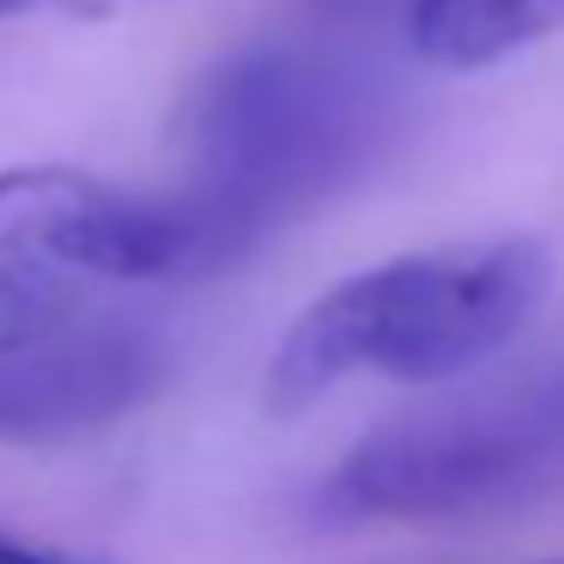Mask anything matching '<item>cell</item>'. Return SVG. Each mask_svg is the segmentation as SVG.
<instances>
[{
    "instance_id": "4",
    "label": "cell",
    "mask_w": 564,
    "mask_h": 564,
    "mask_svg": "<svg viewBox=\"0 0 564 564\" xmlns=\"http://www.w3.org/2000/svg\"><path fill=\"white\" fill-rule=\"evenodd\" d=\"M546 249L534 237H498L474 249H431L413 268L382 377L394 382H449L510 346L546 297Z\"/></svg>"
},
{
    "instance_id": "13",
    "label": "cell",
    "mask_w": 564,
    "mask_h": 564,
    "mask_svg": "<svg viewBox=\"0 0 564 564\" xmlns=\"http://www.w3.org/2000/svg\"><path fill=\"white\" fill-rule=\"evenodd\" d=\"M558 564H564V558H558Z\"/></svg>"
},
{
    "instance_id": "9",
    "label": "cell",
    "mask_w": 564,
    "mask_h": 564,
    "mask_svg": "<svg viewBox=\"0 0 564 564\" xmlns=\"http://www.w3.org/2000/svg\"><path fill=\"white\" fill-rule=\"evenodd\" d=\"M0 564H104V558H91V552H67V546H50V540H31V534L0 528Z\"/></svg>"
},
{
    "instance_id": "5",
    "label": "cell",
    "mask_w": 564,
    "mask_h": 564,
    "mask_svg": "<svg viewBox=\"0 0 564 564\" xmlns=\"http://www.w3.org/2000/svg\"><path fill=\"white\" fill-rule=\"evenodd\" d=\"M164 382V352L128 334L55 340L0 352V437H55L134 413Z\"/></svg>"
},
{
    "instance_id": "1",
    "label": "cell",
    "mask_w": 564,
    "mask_h": 564,
    "mask_svg": "<svg viewBox=\"0 0 564 564\" xmlns=\"http://www.w3.org/2000/svg\"><path fill=\"white\" fill-rule=\"evenodd\" d=\"M401 98L365 62L316 43H256L200 74L183 104L188 183L280 219L340 195L382 159Z\"/></svg>"
},
{
    "instance_id": "6",
    "label": "cell",
    "mask_w": 564,
    "mask_h": 564,
    "mask_svg": "<svg viewBox=\"0 0 564 564\" xmlns=\"http://www.w3.org/2000/svg\"><path fill=\"white\" fill-rule=\"evenodd\" d=\"M413 268L419 256H394L382 268H365L352 280L328 285L316 304H304V316L273 346L268 382H261L268 413L292 419L304 406H316L322 394H334L346 377H365V370L382 377V358L401 334V310L406 292H413Z\"/></svg>"
},
{
    "instance_id": "11",
    "label": "cell",
    "mask_w": 564,
    "mask_h": 564,
    "mask_svg": "<svg viewBox=\"0 0 564 564\" xmlns=\"http://www.w3.org/2000/svg\"><path fill=\"white\" fill-rule=\"evenodd\" d=\"M316 13H334V19H370L382 7H406V0H310Z\"/></svg>"
},
{
    "instance_id": "2",
    "label": "cell",
    "mask_w": 564,
    "mask_h": 564,
    "mask_svg": "<svg viewBox=\"0 0 564 564\" xmlns=\"http://www.w3.org/2000/svg\"><path fill=\"white\" fill-rule=\"evenodd\" d=\"M268 237V219L213 188H116L67 164L0 171V256L62 261L98 280H213Z\"/></svg>"
},
{
    "instance_id": "3",
    "label": "cell",
    "mask_w": 564,
    "mask_h": 564,
    "mask_svg": "<svg viewBox=\"0 0 564 564\" xmlns=\"http://www.w3.org/2000/svg\"><path fill=\"white\" fill-rule=\"evenodd\" d=\"M564 449V382L522 406L425 413L365 437L322 486L328 522H449L516 503Z\"/></svg>"
},
{
    "instance_id": "7",
    "label": "cell",
    "mask_w": 564,
    "mask_h": 564,
    "mask_svg": "<svg viewBox=\"0 0 564 564\" xmlns=\"http://www.w3.org/2000/svg\"><path fill=\"white\" fill-rule=\"evenodd\" d=\"M406 43L425 67L467 74L564 37V0H406Z\"/></svg>"
},
{
    "instance_id": "12",
    "label": "cell",
    "mask_w": 564,
    "mask_h": 564,
    "mask_svg": "<svg viewBox=\"0 0 564 564\" xmlns=\"http://www.w3.org/2000/svg\"><path fill=\"white\" fill-rule=\"evenodd\" d=\"M19 7H31V0H0V19H7V13H19Z\"/></svg>"
},
{
    "instance_id": "8",
    "label": "cell",
    "mask_w": 564,
    "mask_h": 564,
    "mask_svg": "<svg viewBox=\"0 0 564 564\" xmlns=\"http://www.w3.org/2000/svg\"><path fill=\"white\" fill-rule=\"evenodd\" d=\"M67 322H74L67 285H55L50 273H37L19 256H0V352L55 340V334H67Z\"/></svg>"
},
{
    "instance_id": "10",
    "label": "cell",
    "mask_w": 564,
    "mask_h": 564,
    "mask_svg": "<svg viewBox=\"0 0 564 564\" xmlns=\"http://www.w3.org/2000/svg\"><path fill=\"white\" fill-rule=\"evenodd\" d=\"M79 19H116V13H134V7H152V0H55Z\"/></svg>"
}]
</instances>
